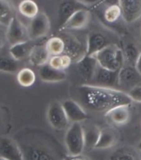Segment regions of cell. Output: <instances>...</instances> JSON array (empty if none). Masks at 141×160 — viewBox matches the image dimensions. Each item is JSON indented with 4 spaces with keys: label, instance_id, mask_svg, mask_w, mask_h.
Instances as JSON below:
<instances>
[{
    "label": "cell",
    "instance_id": "7402d4cb",
    "mask_svg": "<svg viewBox=\"0 0 141 160\" xmlns=\"http://www.w3.org/2000/svg\"><path fill=\"white\" fill-rule=\"evenodd\" d=\"M107 160H141V158L136 148L130 146H121L109 154Z\"/></svg>",
    "mask_w": 141,
    "mask_h": 160
},
{
    "label": "cell",
    "instance_id": "ac0fdd59",
    "mask_svg": "<svg viewBox=\"0 0 141 160\" xmlns=\"http://www.w3.org/2000/svg\"><path fill=\"white\" fill-rule=\"evenodd\" d=\"M105 116L113 124L117 126H123L129 123L131 114H130V105H120L109 110Z\"/></svg>",
    "mask_w": 141,
    "mask_h": 160
},
{
    "label": "cell",
    "instance_id": "8fae6325",
    "mask_svg": "<svg viewBox=\"0 0 141 160\" xmlns=\"http://www.w3.org/2000/svg\"><path fill=\"white\" fill-rule=\"evenodd\" d=\"M76 63L77 72L79 77L84 81L83 84H91L98 66L95 58L93 56L85 55Z\"/></svg>",
    "mask_w": 141,
    "mask_h": 160
},
{
    "label": "cell",
    "instance_id": "2e32d148",
    "mask_svg": "<svg viewBox=\"0 0 141 160\" xmlns=\"http://www.w3.org/2000/svg\"><path fill=\"white\" fill-rule=\"evenodd\" d=\"M111 44L105 34L98 31L89 32L87 38L86 55L93 56L107 46Z\"/></svg>",
    "mask_w": 141,
    "mask_h": 160
},
{
    "label": "cell",
    "instance_id": "1f68e13d",
    "mask_svg": "<svg viewBox=\"0 0 141 160\" xmlns=\"http://www.w3.org/2000/svg\"><path fill=\"white\" fill-rule=\"evenodd\" d=\"M121 18V9L119 5L107 6L103 12V18L109 23H114Z\"/></svg>",
    "mask_w": 141,
    "mask_h": 160
},
{
    "label": "cell",
    "instance_id": "44dd1931",
    "mask_svg": "<svg viewBox=\"0 0 141 160\" xmlns=\"http://www.w3.org/2000/svg\"><path fill=\"white\" fill-rule=\"evenodd\" d=\"M29 60L31 65L35 67H41L49 62L50 55L45 44L34 45L29 55Z\"/></svg>",
    "mask_w": 141,
    "mask_h": 160
},
{
    "label": "cell",
    "instance_id": "484cf974",
    "mask_svg": "<svg viewBox=\"0 0 141 160\" xmlns=\"http://www.w3.org/2000/svg\"><path fill=\"white\" fill-rule=\"evenodd\" d=\"M18 10L22 16L27 18H34L39 13L38 5L33 0H22L18 5Z\"/></svg>",
    "mask_w": 141,
    "mask_h": 160
},
{
    "label": "cell",
    "instance_id": "9a60e30c",
    "mask_svg": "<svg viewBox=\"0 0 141 160\" xmlns=\"http://www.w3.org/2000/svg\"><path fill=\"white\" fill-rule=\"evenodd\" d=\"M91 20V12L86 8L79 9L67 20L60 30H79L85 28Z\"/></svg>",
    "mask_w": 141,
    "mask_h": 160
},
{
    "label": "cell",
    "instance_id": "f1b7e54d",
    "mask_svg": "<svg viewBox=\"0 0 141 160\" xmlns=\"http://www.w3.org/2000/svg\"><path fill=\"white\" fill-rule=\"evenodd\" d=\"M72 62L73 61L69 56L66 54H61L58 56H51L48 63L55 69L65 71L70 67Z\"/></svg>",
    "mask_w": 141,
    "mask_h": 160
},
{
    "label": "cell",
    "instance_id": "d6986e66",
    "mask_svg": "<svg viewBox=\"0 0 141 160\" xmlns=\"http://www.w3.org/2000/svg\"><path fill=\"white\" fill-rule=\"evenodd\" d=\"M119 141V134L116 129L107 127L101 129V134L95 149H108L116 145Z\"/></svg>",
    "mask_w": 141,
    "mask_h": 160
},
{
    "label": "cell",
    "instance_id": "9c48e42d",
    "mask_svg": "<svg viewBox=\"0 0 141 160\" xmlns=\"http://www.w3.org/2000/svg\"><path fill=\"white\" fill-rule=\"evenodd\" d=\"M50 29V21L46 12H39L31 19L28 29L29 38L31 40H37L46 37Z\"/></svg>",
    "mask_w": 141,
    "mask_h": 160
},
{
    "label": "cell",
    "instance_id": "4dcf8cb0",
    "mask_svg": "<svg viewBox=\"0 0 141 160\" xmlns=\"http://www.w3.org/2000/svg\"><path fill=\"white\" fill-rule=\"evenodd\" d=\"M19 61H17L11 56L0 57V71L7 73H16L19 72Z\"/></svg>",
    "mask_w": 141,
    "mask_h": 160
},
{
    "label": "cell",
    "instance_id": "8992f818",
    "mask_svg": "<svg viewBox=\"0 0 141 160\" xmlns=\"http://www.w3.org/2000/svg\"><path fill=\"white\" fill-rule=\"evenodd\" d=\"M119 90L127 93L136 86L141 85V75L134 66L125 64L119 71Z\"/></svg>",
    "mask_w": 141,
    "mask_h": 160
},
{
    "label": "cell",
    "instance_id": "603a6c76",
    "mask_svg": "<svg viewBox=\"0 0 141 160\" xmlns=\"http://www.w3.org/2000/svg\"><path fill=\"white\" fill-rule=\"evenodd\" d=\"M101 129L95 124H91L87 127H84V150L90 151L95 149L101 134Z\"/></svg>",
    "mask_w": 141,
    "mask_h": 160
},
{
    "label": "cell",
    "instance_id": "d590c367",
    "mask_svg": "<svg viewBox=\"0 0 141 160\" xmlns=\"http://www.w3.org/2000/svg\"><path fill=\"white\" fill-rule=\"evenodd\" d=\"M77 1L84 5V7H86V6H93L101 0H77Z\"/></svg>",
    "mask_w": 141,
    "mask_h": 160
},
{
    "label": "cell",
    "instance_id": "4fadbf2b",
    "mask_svg": "<svg viewBox=\"0 0 141 160\" xmlns=\"http://www.w3.org/2000/svg\"><path fill=\"white\" fill-rule=\"evenodd\" d=\"M61 38L65 45L64 54L69 56L73 62H78L86 55V47H84L81 42L76 38L69 34H64Z\"/></svg>",
    "mask_w": 141,
    "mask_h": 160
},
{
    "label": "cell",
    "instance_id": "52a82bcc",
    "mask_svg": "<svg viewBox=\"0 0 141 160\" xmlns=\"http://www.w3.org/2000/svg\"><path fill=\"white\" fill-rule=\"evenodd\" d=\"M118 78H119V71L106 69L98 65L93 79L92 81L91 84L89 85L119 90Z\"/></svg>",
    "mask_w": 141,
    "mask_h": 160
},
{
    "label": "cell",
    "instance_id": "f35d334b",
    "mask_svg": "<svg viewBox=\"0 0 141 160\" xmlns=\"http://www.w3.org/2000/svg\"><path fill=\"white\" fill-rule=\"evenodd\" d=\"M2 124H3V113H2V110L0 109V129L3 125Z\"/></svg>",
    "mask_w": 141,
    "mask_h": 160
},
{
    "label": "cell",
    "instance_id": "ffe728a7",
    "mask_svg": "<svg viewBox=\"0 0 141 160\" xmlns=\"http://www.w3.org/2000/svg\"><path fill=\"white\" fill-rule=\"evenodd\" d=\"M39 77L41 81L50 83H56L65 81L67 77L65 71H60L53 68L49 63L39 67Z\"/></svg>",
    "mask_w": 141,
    "mask_h": 160
},
{
    "label": "cell",
    "instance_id": "ab89813d",
    "mask_svg": "<svg viewBox=\"0 0 141 160\" xmlns=\"http://www.w3.org/2000/svg\"><path fill=\"white\" fill-rule=\"evenodd\" d=\"M136 149L138 151H139V152H141V139L138 142V143H137Z\"/></svg>",
    "mask_w": 141,
    "mask_h": 160
},
{
    "label": "cell",
    "instance_id": "d4e9b609",
    "mask_svg": "<svg viewBox=\"0 0 141 160\" xmlns=\"http://www.w3.org/2000/svg\"><path fill=\"white\" fill-rule=\"evenodd\" d=\"M14 17L15 11L11 2L8 0H0V25L7 27Z\"/></svg>",
    "mask_w": 141,
    "mask_h": 160
},
{
    "label": "cell",
    "instance_id": "836d02e7",
    "mask_svg": "<svg viewBox=\"0 0 141 160\" xmlns=\"http://www.w3.org/2000/svg\"><path fill=\"white\" fill-rule=\"evenodd\" d=\"M63 160H92L89 156L85 155L84 153L79 154V155H67L65 156Z\"/></svg>",
    "mask_w": 141,
    "mask_h": 160
},
{
    "label": "cell",
    "instance_id": "5bb4252c",
    "mask_svg": "<svg viewBox=\"0 0 141 160\" xmlns=\"http://www.w3.org/2000/svg\"><path fill=\"white\" fill-rule=\"evenodd\" d=\"M122 18L127 23H133L141 18V0H120Z\"/></svg>",
    "mask_w": 141,
    "mask_h": 160
},
{
    "label": "cell",
    "instance_id": "b9f144b4",
    "mask_svg": "<svg viewBox=\"0 0 141 160\" xmlns=\"http://www.w3.org/2000/svg\"><path fill=\"white\" fill-rule=\"evenodd\" d=\"M140 35H141V28H140Z\"/></svg>",
    "mask_w": 141,
    "mask_h": 160
},
{
    "label": "cell",
    "instance_id": "e0dca14e",
    "mask_svg": "<svg viewBox=\"0 0 141 160\" xmlns=\"http://www.w3.org/2000/svg\"><path fill=\"white\" fill-rule=\"evenodd\" d=\"M85 8L77 0H64L58 8V26L59 29L79 9Z\"/></svg>",
    "mask_w": 141,
    "mask_h": 160
},
{
    "label": "cell",
    "instance_id": "d6a6232c",
    "mask_svg": "<svg viewBox=\"0 0 141 160\" xmlns=\"http://www.w3.org/2000/svg\"><path fill=\"white\" fill-rule=\"evenodd\" d=\"M127 95L129 96L130 99L132 100V102L141 103V85L136 86L130 89Z\"/></svg>",
    "mask_w": 141,
    "mask_h": 160
},
{
    "label": "cell",
    "instance_id": "277c9868",
    "mask_svg": "<svg viewBox=\"0 0 141 160\" xmlns=\"http://www.w3.org/2000/svg\"><path fill=\"white\" fill-rule=\"evenodd\" d=\"M65 149L69 155H79L84 151V126L82 123H71L65 135Z\"/></svg>",
    "mask_w": 141,
    "mask_h": 160
},
{
    "label": "cell",
    "instance_id": "74e56055",
    "mask_svg": "<svg viewBox=\"0 0 141 160\" xmlns=\"http://www.w3.org/2000/svg\"><path fill=\"white\" fill-rule=\"evenodd\" d=\"M134 67H135V68L137 69V71L139 72V74L141 75V51L140 53H139V58H138V59H137L136 61V63L134 65Z\"/></svg>",
    "mask_w": 141,
    "mask_h": 160
},
{
    "label": "cell",
    "instance_id": "ba28073f",
    "mask_svg": "<svg viewBox=\"0 0 141 160\" xmlns=\"http://www.w3.org/2000/svg\"><path fill=\"white\" fill-rule=\"evenodd\" d=\"M6 39L11 46L24 42L30 39L28 29L17 17L13 18L7 27Z\"/></svg>",
    "mask_w": 141,
    "mask_h": 160
},
{
    "label": "cell",
    "instance_id": "6da1fadb",
    "mask_svg": "<svg viewBox=\"0 0 141 160\" xmlns=\"http://www.w3.org/2000/svg\"><path fill=\"white\" fill-rule=\"evenodd\" d=\"M74 100L84 110L106 115L109 110L120 105H131L127 93L117 89H111L89 84H82L74 90Z\"/></svg>",
    "mask_w": 141,
    "mask_h": 160
},
{
    "label": "cell",
    "instance_id": "cb8c5ba5",
    "mask_svg": "<svg viewBox=\"0 0 141 160\" xmlns=\"http://www.w3.org/2000/svg\"><path fill=\"white\" fill-rule=\"evenodd\" d=\"M32 48H33V45H31L30 41L17 43L10 47V56L17 61L22 60L26 57H29Z\"/></svg>",
    "mask_w": 141,
    "mask_h": 160
},
{
    "label": "cell",
    "instance_id": "7c38bea8",
    "mask_svg": "<svg viewBox=\"0 0 141 160\" xmlns=\"http://www.w3.org/2000/svg\"><path fill=\"white\" fill-rule=\"evenodd\" d=\"M61 103L70 123H82L88 119L86 110L74 99H67Z\"/></svg>",
    "mask_w": 141,
    "mask_h": 160
},
{
    "label": "cell",
    "instance_id": "83f0119b",
    "mask_svg": "<svg viewBox=\"0 0 141 160\" xmlns=\"http://www.w3.org/2000/svg\"><path fill=\"white\" fill-rule=\"evenodd\" d=\"M46 48L51 56H58L64 54L65 49V42L61 37H52L46 42Z\"/></svg>",
    "mask_w": 141,
    "mask_h": 160
},
{
    "label": "cell",
    "instance_id": "5b68a950",
    "mask_svg": "<svg viewBox=\"0 0 141 160\" xmlns=\"http://www.w3.org/2000/svg\"><path fill=\"white\" fill-rule=\"evenodd\" d=\"M46 118L50 126L57 130L67 129L70 126V121L63 108L62 103L58 100L50 103L46 112Z\"/></svg>",
    "mask_w": 141,
    "mask_h": 160
},
{
    "label": "cell",
    "instance_id": "8d00e7d4",
    "mask_svg": "<svg viewBox=\"0 0 141 160\" xmlns=\"http://www.w3.org/2000/svg\"><path fill=\"white\" fill-rule=\"evenodd\" d=\"M105 5L107 6H111V5H119L120 0H101Z\"/></svg>",
    "mask_w": 141,
    "mask_h": 160
},
{
    "label": "cell",
    "instance_id": "30bf717a",
    "mask_svg": "<svg viewBox=\"0 0 141 160\" xmlns=\"http://www.w3.org/2000/svg\"><path fill=\"white\" fill-rule=\"evenodd\" d=\"M0 158L7 160H24L22 149L16 139L0 136Z\"/></svg>",
    "mask_w": 141,
    "mask_h": 160
},
{
    "label": "cell",
    "instance_id": "7a4b0ae2",
    "mask_svg": "<svg viewBox=\"0 0 141 160\" xmlns=\"http://www.w3.org/2000/svg\"><path fill=\"white\" fill-rule=\"evenodd\" d=\"M16 141L24 160H63L67 155L55 138L43 130L25 129Z\"/></svg>",
    "mask_w": 141,
    "mask_h": 160
},
{
    "label": "cell",
    "instance_id": "60d3db41",
    "mask_svg": "<svg viewBox=\"0 0 141 160\" xmlns=\"http://www.w3.org/2000/svg\"><path fill=\"white\" fill-rule=\"evenodd\" d=\"M0 160H7V159H4V158H0Z\"/></svg>",
    "mask_w": 141,
    "mask_h": 160
},
{
    "label": "cell",
    "instance_id": "f546056e",
    "mask_svg": "<svg viewBox=\"0 0 141 160\" xmlns=\"http://www.w3.org/2000/svg\"><path fill=\"white\" fill-rule=\"evenodd\" d=\"M17 82L23 87L31 86L36 81V75L30 68H22L17 72Z\"/></svg>",
    "mask_w": 141,
    "mask_h": 160
},
{
    "label": "cell",
    "instance_id": "4316f807",
    "mask_svg": "<svg viewBox=\"0 0 141 160\" xmlns=\"http://www.w3.org/2000/svg\"><path fill=\"white\" fill-rule=\"evenodd\" d=\"M122 50L124 54L125 64L134 66L140 53V51L139 50L136 44L131 42H127Z\"/></svg>",
    "mask_w": 141,
    "mask_h": 160
},
{
    "label": "cell",
    "instance_id": "e575fe53",
    "mask_svg": "<svg viewBox=\"0 0 141 160\" xmlns=\"http://www.w3.org/2000/svg\"><path fill=\"white\" fill-rule=\"evenodd\" d=\"M7 42L6 39V31H4L3 29L0 28V51L2 50V48H3L5 42Z\"/></svg>",
    "mask_w": 141,
    "mask_h": 160
},
{
    "label": "cell",
    "instance_id": "3957f363",
    "mask_svg": "<svg viewBox=\"0 0 141 160\" xmlns=\"http://www.w3.org/2000/svg\"><path fill=\"white\" fill-rule=\"evenodd\" d=\"M100 67L111 71H120L125 65L123 50L115 43H111L93 55Z\"/></svg>",
    "mask_w": 141,
    "mask_h": 160
}]
</instances>
